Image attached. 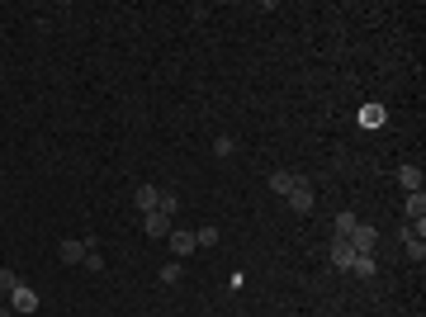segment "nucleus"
Listing matches in <instances>:
<instances>
[{"mask_svg": "<svg viewBox=\"0 0 426 317\" xmlns=\"http://www.w3.org/2000/svg\"><path fill=\"white\" fill-rule=\"evenodd\" d=\"M350 251L355 256H374V241H379V227H369V222H355V232H350Z\"/></svg>", "mask_w": 426, "mask_h": 317, "instance_id": "1", "label": "nucleus"}, {"mask_svg": "<svg viewBox=\"0 0 426 317\" xmlns=\"http://www.w3.org/2000/svg\"><path fill=\"white\" fill-rule=\"evenodd\" d=\"M403 222H412L417 232H426V194H422V190L403 199Z\"/></svg>", "mask_w": 426, "mask_h": 317, "instance_id": "2", "label": "nucleus"}, {"mask_svg": "<svg viewBox=\"0 0 426 317\" xmlns=\"http://www.w3.org/2000/svg\"><path fill=\"white\" fill-rule=\"evenodd\" d=\"M171 227H175L171 213H147V218H142V232H147L152 241H166L171 237Z\"/></svg>", "mask_w": 426, "mask_h": 317, "instance_id": "3", "label": "nucleus"}, {"mask_svg": "<svg viewBox=\"0 0 426 317\" xmlns=\"http://www.w3.org/2000/svg\"><path fill=\"white\" fill-rule=\"evenodd\" d=\"M166 241H171V256H175V261H185V256H194V251H199V246H194V232H189V227H171V237H166Z\"/></svg>", "mask_w": 426, "mask_h": 317, "instance_id": "4", "label": "nucleus"}, {"mask_svg": "<svg viewBox=\"0 0 426 317\" xmlns=\"http://www.w3.org/2000/svg\"><path fill=\"white\" fill-rule=\"evenodd\" d=\"M284 204L294 208V213H313V185H308V180H299L294 190L284 194Z\"/></svg>", "mask_w": 426, "mask_h": 317, "instance_id": "5", "label": "nucleus"}, {"mask_svg": "<svg viewBox=\"0 0 426 317\" xmlns=\"http://www.w3.org/2000/svg\"><path fill=\"white\" fill-rule=\"evenodd\" d=\"M10 313H38V289H29V285H19L15 294H10Z\"/></svg>", "mask_w": 426, "mask_h": 317, "instance_id": "6", "label": "nucleus"}, {"mask_svg": "<svg viewBox=\"0 0 426 317\" xmlns=\"http://www.w3.org/2000/svg\"><path fill=\"white\" fill-rule=\"evenodd\" d=\"M85 251H90V237H66L62 246H57V256H62V265H81V261H85Z\"/></svg>", "mask_w": 426, "mask_h": 317, "instance_id": "7", "label": "nucleus"}, {"mask_svg": "<svg viewBox=\"0 0 426 317\" xmlns=\"http://www.w3.org/2000/svg\"><path fill=\"white\" fill-rule=\"evenodd\" d=\"M133 204H138V208H142V218H147V213H157V204H161V190H157V185H138Z\"/></svg>", "mask_w": 426, "mask_h": 317, "instance_id": "8", "label": "nucleus"}, {"mask_svg": "<svg viewBox=\"0 0 426 317\" xmlns=\"http://www.w3.org/2000/svg\"><path fill=\"white\" fill-rule=\"evenodd\" d=\"M299 180H303L299 171H275V175H270V194H280V199H284V194L294 190V185H299Z\"/></svg>", "mask_w": 426, "mask_h": 317, "instance_id": "9", "label": "nucleus"}, {"mask_svg": "<svg viewBox=\"0 0 426 317\" xmlns=\"http://www.w3.org/2000/svg\"><path fill=\"white\" fill-rule=\"evenodd\" d=\"M350 261H355L350 241H346V237H336V241H331V265H336V270H350Z\"/></svg>", "mask_w": 426, "mask_h": 317, "instance_id": "10", "label": "nucleus"}, {"mask_svg": "<svg viewBox=\"0 0 426 317\" xmlns=\"http://www.w3.org/2000/svg\"><path fill=\"white\" fill-rule=\"evenodd\" d=\"M398 185H403L408 194H417L422 190V166H398Z\"/></svg>", "mask_w": 426, "mask_h": 317, "instance_id": "11", "label": "nucleus"}, {"mask_svg": "<svg viewBox=\"0 0 426 317\" xmlns=\"http://www.w3.org/2000/svg\"><path fill=\"white\" fill-rule=\"evenodd\" d=\"M19 285H24V280H19L15 270H5V265H0V303H10V294H15Z\"/></svg>", "mask_w": 426, "mask_h": 317, "instance_id": "12", "label": "nucleus"}, {"mask_svg": "<svg viewBox=\"0 0 426 317\" xmlns=\"http://www.w3.org/2000/svg\"><path fill=\"white\" fill-rule=\"evenodd\" d=\"M194 246H199V251H208V246H218V227H213V222H204V227L194 232Z\"/></svg>", "mask_w": 426, "mask_h": 317, "instance_id": "13", "label": "nucleus"}, {"mask_svg": "<svg viewBox=\"0 0 426 317\" xmlns=\"http://www.w3.org/2000/svg\"><path fill=\"white\" fill-rule=\"evenodd\" d=\"M355 213H350V208H341V213H336V237H350V232H355Z\"/></svg>", "mask_w": 426, "mask_h": 317, "instance_id": "14", "label": "nucleus"}, {"mask_svg": "<svg viewBox=\"0 0 426 317\" xmlns=\"http://www.w3.org/2000/svg\"><path fill=\"white\" fill-rule=\"evenodd\" d=\"M350 275L369 280V275H374V256H355V261H350Z\"/></svg>", "mask_w": 426, "mask_h": 317, "instance_id": "15", "label": "nucleus"}, {"mask_svg": "<svg viewBox=\"0 0 426 317\" xmlns=\"http://www.w3.org/2000/svg\"><path fill=\"white\" fill-rule=\"evenodd\" d=\"M157 213H180V199H175V190H161V204H157Z\"/></svg>", "mask_w": 426, "mask_h": 317, "instance_id": "16", "label": "nucleus"}, {"mask_svg": "<svg viewBox=\"0 0 426 317\" xmlns=\"http://www.w3.org/2000/svg\"><path fill=\"white\" fill-rule=\"evenodd\" d=\"M81 265L90 270V275H100V270H105V256L95 251V237H90V251H85V261H81Z\"/></svg>", "mask_w": 426, "mask_h": 317, "instance_id": "17", "label": "nucleus"}, {"mask_svg": "<svg viewBox=\"0 0 426 317\" xmlns=\"http://www.w3.org/2000/svg\"><path fill=\"white\" fill-rule=\"evenodd\" d=\"M161 285H180V261H166L161 265Z\"/></svg>", "mask_w": 426, "mask_h": 317, "instance_id": "18", "label": "nucleus"}, {"mask_svg": "<svg viewBox=\"0 0 426 317\" xmlns=\"http://www.w3.org/2000/svg\"><path fill=\"white\" fill-rule=\"evenodd\" d=\"M213 152H218V157H232L237 143H232V138H218V143H213Z\"/></svg>", "mask_w": 426, "mask_h": 317, "instance_id": "19", "label": "nucleus"}]
</instances>
